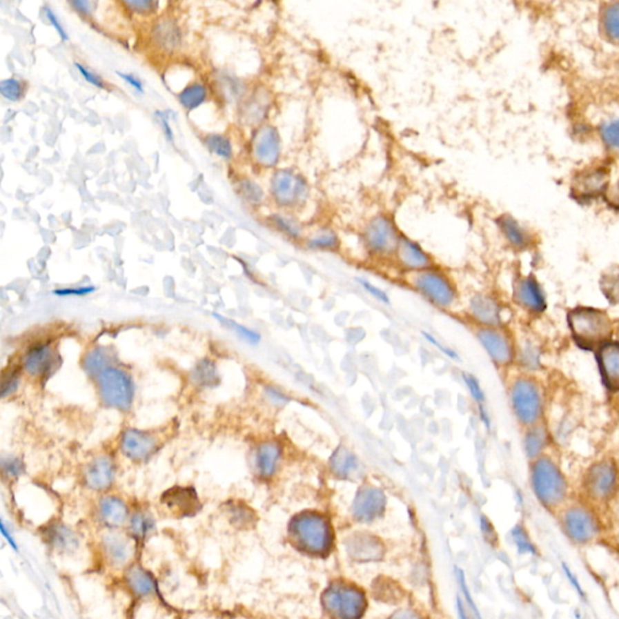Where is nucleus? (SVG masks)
Segmentation results:
<instances>
[{"instance_id":"f257e3e1","label":"nucleus","mask_w":619,"mask_h":619,"mask_svg":"<svg viewBox=\"0 0 619 619\" xmlns=\"http://www.w3.org/2000/svg\"><path fill=\"white\" fill-rule=\"evenodd\" d=\"M567 324L572 342L582 351L594 353L599 347L612 340L613 322L601 308L576 306L567 313Z\"/></svg>"},{"instance_id":"f03ea898","label":"nucleus","mask_w":619,"mask_h":619,"mask_svg":"<svg viewBox=\"0 0 619 619\" xmlns=\"http://www.w3.org/2000/svg\"><path fill=\"white\" fill-rule=\"evenodd\" d=\"M403 281L439 310L451 311L460 302L458 283L439 265L417 273H404Z\"/></svg>"},{"instance_id":"7ed1b4c3","label":"nucleus","mask_w":619,"mask_h":619,"mask_svg":"<svg viewBox=\"0 0 619 619\" xmlns=\"http://www.w3.org/2000/svg\"><path fill=\"white\" fill-rule=\"evenodd\" d=\"M289 533L302 551L324 556L332 549L334 541L332 522L323 513H299L293 518L289 525Z\"/></svg>"},{"instance_id":"20e7f679","label":"nucleus","mask_w":619,"mask_h":619,"mask_svg":"<svg viewBox=\"0 0 619 619\" xmlns=\"http://www.w3.org/2000/svg\"><path fill=\"white\" fill-rule=\"evenodd\" d=\"M400 226L389 213H376L362 226V248L374 260H392L402 236Z\"/></svg>"},{"instance_id":"39448f33","label":"nucleus","mask_w":619,"mask_h":619,"mask_svg":"<svg viewBox=\"0 0 619 619\" xmlns=\"http://www.w3.org/2000/svg\"><path fill=\"white\" fill-rule=\"evenodd\" d=\"M270 193L275 204L283 210L297 212L306 207L311 199V183L302 171L283 167L273 172Z\"/></svg>"},{"instance_id":"423d86ee","label":"nucleus","mask_w":619,"mask_h":619,"mask_svg":"<svg viewBox=\"0 0 619 619\" xmlns=\"http://www.w3.org/2000/svg\"><path fill=\"white\" fill-rule=\"evenodd\" d=\"M530 479L537 500L547 508H556L565 501L567 482L551 458L540 456L532 461Z\"/></svg>"},{"instance_id":"0eeeda50","label":"nucleus","mask_w":619,"mask_h":619,"mask_svg":"<svg viewBox=\"0 0 619 619\" xmlns=\"http://www.w3.org/2000/svg\"><path fill=\"white\" fill-rule=\"evenodd\" d=\"M509 402L519 424L536 426L543 415V395L536 381L529 376H519L509 387Z\"/></svg>"},{"instance_id":"6e6552de","label":"nucleus","mask_w":619,"mask_h":619,"mask_svg":"<svg viewBox=\"0 0 619 619\" xmlns=\"http://www.w3.org/2000/svg\"><path fill=\"white\" fill-rule=\"evenodd\" d=\"M99 395L104 404L115 409H130L135 398V384L126 371L108 366L97 375Z\"/></svg>"},{"instance_id":"1a4fd4ad","label":"nucleus","mask_w":619,"mask_h":619,"mask_svg":"<svg viewBox=\"0 0 619 619\" xmlns=\"http://www.w3.org/2000/svg\"><path fill=\"white\" fill-rule=\"evenodd\" d=\"M323 606L333 619H360L366 609V598L353 585L334 583L323 594Z\"/></svg>"},{"instance_id":"9d476101","label":"nucleus","mask_w":619,"mask_h":619,"mask_svg":"<svg viewBox=\"0 0 619 619\" xmlns=\"http://www.w3.org/2000/svg\"><path fill=\"white\" fill-rule=\"evenodd\" d=\"M474 334L495 366L508 368L515 362L517 347L504 327H477Z\"/></svg>"},{"instance_id":"9b49d317","label":"nucleus","mask_w":619,"mask_h":619,"mask_svg":"<svg viewBox=\"0 0 619 619\" xmlns=\"http://www.w3.org/2000/svg\"><path fill=\"white\" fill-rule=\"evenodd\" d=\"M585 493L596 501H606L617 493L619 471L611 460H602L590 466L583 480Z\"/></svg>"},{"instance_id":"f8f14e48","label":"nucleus","mask_w":619,"mask_h":619,"mask_svg":"<svg viewBox=\"0 0 619 619\" xmlns=\"http://www.w3.org/2000/svg\"><path fill=\"white\" fill-rule=\"evenodd\" d=\"M609 186V167L591 165L578 172L571 183V195L582 204L591 202L599 196L604 197Z\"/></svg>"},{"instance_id":"ddd939ff","label":"nucleus","mask_w":619,"mask_h":619,"mask_svg":"<svg viewBox=\"0 0 619 619\" xmlns=\"http://www.w3.org/2000/svg\"><path fill=\"white\" fill-rule=\"evenodd\" d=\"M391 262L403 275L417 273L438 265L433 255L426 250L422 244L404 233L400 236V244Z\"/></svg>"},{"instance_id":"4468645a","label":"nucleus","mask_w":619,"mask_h":619,"mask_svg":"<svg viewBox=\"0 0 619 619\" xmlns=\"http://www.w3.org/2000/svg\"><path fill=\"white\" fill-rule=\"evenodd\" d=\"M282 153V137L277 127L273 125L260 127L253 139V157L257 164L265 168L278 166Z\"/></svg>"},{"instance_id":"2eb2a0df","label":"nucleus","mask_w":619,"mask_h":619,"mask_svg":"<svg viewBox=\"0 0 619 619\" xmlns=\"http://www.w3.org/2000/svg\"><path fill=\"white\" fill-rule=\"evenodd\" d=\"M503 308L493 295L477 293L469 297L466 316L475 327H503Z\"/></svg>"},{"instance_id":"dca6fc26","label":"nucleus","mask_w":619,"mask_h":619,"mask_svg":"<svg viewBox=\"0 0 619 619\" xmlns=\"http://www.w3.org/2000/svg\"><path fill=\"white\" fill-rule=\"evenodd\" d=\"M513 302L530 315H541L547 308L546 295L533 275L519 276L513 282Z\"/></svg>"},{"instance_id":"f3484780","label":"nucleus","mask_w":619,"mask_h":619,"mask_svg":"<svg viewBox=\"0 0 619 619\" xmlns=\"http://www.w3.org/2000/svg\"><path fill=\"white\" fill-rule=\"evenodd\" d=\"M566 535L576 543H588L599 532V524L589 509L580 506L571 507L562 517Z\"/></svg>"},{"instance_id":"a211bd4d","label":"nucleus","mask_w":619,"mask_h":619,"mask_svg":"<svg viewBox=\"0 0 619 619\" xmlns=\"http://www.w3.org/2000/svg\"><path fill=\"white\" fill-rule=\"evenodd\" d=\"M386 502L385 493L380 488L371 484L363 485L353 500V515L361 522H371L384 513Z\"/></svg>"},{"instance_id":"6ab92c4d","label":"nucleus","mask_w":619,"mask_h":619,"mask_svg":"<svg viewBox=\"0 0 619 619\" xmlns=\"http://www.w3.org/2000/svg\"><path fill=\"white\" fill-rule=\"evenodd\" d=\"M600 377L611 393L619 392V342L611 340L594 352Z\"/></svg>"},{"instance_id":"aec40b11","label":"nucleus","mask_w":619,"mask_h":619,"mask_svg":"<svg viewBox=\"0 0 619 619\" xmlns=\"http://www.w3.org/2000/svg\"><path fill=\"white\" fill-rule=\"evenodd\" d=\"M159 440L154 434L139 431L127 429L122 434L121 451L132 461H144L157 451Z\"/></svg>"},{"instance_id":"412c9836","label":"nucleus","mask_w":619,"mask_h":619,"mask_svg":"<svg viewBox=\"0 0 619 619\" xmlns=\"http://www.w3.org/2000/svg\"><path fill=\"white\" fill-rule=\"evenodd\" d=\"M284 449L277 440H265L254 453V469L259 478L271 479L282 464Z\"/></svg>"},{"instance_id":"4be33fe9","label":"nucleus","mask_w":619,"mask_h":619,"mask_svg":"<svg viewBox=\"0 0 619 619\" xmlns=\"http://www.w3.org/2000/svg\"><path fill=\"white\" fill-rule=\"evenodd\" d=\"M22 364L30 375L43 377L52 373L57 364V356L49 342H39L26 352Z\"/></svg>"},{"instance_id":"5701e85b","label":"nucleus","mask_w":619,"mask_h":619,"mask_svg":"<svg viewBox=\"0 0 619 619\" xmlns=\"http://www.w3.org/2000/svg\"><path fill=\"white\" fill-rule=\"evenodd\" d=\"M161 503L173 514L179 517L194 515L201 508L195 489L173 487L164 493Z\"/></svg>"},{"instance_id":"b1692460","label":"nucleus","mask_w":619,"mask_h":619,"mask_svg":"<svg viewBox=\"0 0 619 619\" xmlns=\"http://www.w3.org/2000/svg\"><path fill=\"white\" fill-rule=\"evenodd\" d=\"M302 246L313 252L337 253L342 247V241L337 230L331 225H320L307 231Z\"/></svg>"},{"instance_id":"393cba45","label":"nucleus","mask_w":619,"mask_h":619,"mask_svg":"<svg viewBox=\"0 0 619 619\" xmlns=\"http://www.w3.org/2000/svg\"><path fill=\"white\" fill-rule=\"evenodd\" d=\"M362 463L346 445H339L328 458L329 472L337 479H352L361 472Z\"/></svg>"},{"instance_id":"a878e982","label":"nucleus","mask_w":619,"mask_h":619,"mask_svg":"<svg viewBox=\"0 0 619 619\" xmlns=\"http://www.w3.org/2000/svg\"><path fill=\"white\" fill-rule=\"evenodd\" d=\"M115 477V464L112 458L99 456L90 462L85 471V482L88 488L102 491L109 488Z\"/></svg>"},{"instance_id":"bb28decb","label":"nucleus","mask_w":619,"mask_h":619,"mask_svg":"<svg viewBox=\"0 0 619 619\" xmlns=\"http://www.w3.org/2000/svg\"><path fill=\"white\" fill-rule=\"evenodd\" d=\"M495 223L498 225V231L507 244L515 249H527L531 246V235L518 222L514 217L508 213L498 215Z\"/></svg>"},{"instance_id":"cd10ccee","label":"nucleus","mask_w":619,"mask_h":619,"mask_svg":"<svg viewBox=\"0 0 619 619\" xmlns=\"http://www.w3.org/2000/svg\"><path fill=\"white\" fill-rule=\"evenodd\" d=\"M268 220L273 224V228L277 230L279 234H282L284 237H287L288 239H291L293 242H297V244L304 242V239L307 234L306 226L294 212H289V210L277 212V213L270 215Z\"/></svg>"},{"instance_id":"c85d7f7f","label":"nucleus","mask_w":619,"mask_h":619,"mask_svg":"<svg viewBox=\"0 0 619 619\" xmlns=\"http://www.w3.org/2000/svg\"><path fill=\"white\" fill-rule=\"evenodd\" d=\"M99 517L108 527H121L127 519L126 504L120 498L107 496L99 502Z\"/></svg>"},{"instance_id":"c756f323","label":"nucleus","mask_w":619,"mask_h":619,"mask_svg":"<svg viewBox=\"0 0 619 619\" xmlns=\"http://www.w3.org/2000/svg\"><path fill=\"white\" fill-rule=\"evenodd\" d=\"M547 443H548V435H547L546 429L538 426V424L530 427L522 440L524 451L531 461H535L536 458L541 456L542 451L547 446Z\"/></svg>"},{"instance_id":"7c9ffc66","label":"nucleus","mask_w":619,"mask_h":619,"mask_svg":"<svg viewBox=\"0 0 619 619\" xmlns=\"http://www.w3.org/2000/svg\"><path fill=\"white\" fill-rule=\"evenodd\" d=\"M348 551L353 558L360 560H374L380 558L382 548L380 543L376 542L373 537L361 536L356 537L350 542Z\"/></svg>"},{"instance_id":"2f4dec72","label":"nucleus","mask_w":619,"mask_h":619,"mask_svg":"<svg viewBox=\"0 0 619 619\" xmlns=\"http://www.w3.org/2000/svg\"><path fill=\"white\" fill-rule=\"evenodd\" d=\"M104 549L108 558L117 565L125 564L132 554L131 542L126 537L108 536L104 540Z\"/></svg>"},{"instance_id":"473e14b6","label":"nucleus","mask_w":619,"mask_h":619,"mask_svg":"<svg viewBox=\"0 0 619 619\" xmlns=\"http://www.w3.org/2000/svg\"><path fill=\"white\" fill-rule=\"evenodd\" d=\"M127 582L135 594L146 596L155 591V582L146 571L141 567H133L127 575Z\"/></svg>"},{"instance_id":"72a5a7b5","label":"nucleus","mask_w":619,"mask_h":619,"mask_svg":"<svg viewBox=\"0 0 619 619\" xmlns=\"http://www.w3.org/2000/svg\"><path fill=\"white\" fill-rule=\"evenodd\" d=\"M601 26L607 39L619 43V1L606 6L601 15Z\"/></svg>"},{"instance_id":"f704fd0d","label":"nucleus","mask_w":619,"mask_h":619,"mask_svg":"<svg viewBox=\"0 0 619 619\" xmlns=\"http://www.w3.org/2000/svg\"><path fill=\"white\" fill-rule=\"evenodd\" d=\"M600 289L607 302L613 305H619V266L604 273L600 278Z\"/></svg>"},{"instance_id":"c9c22d12","label":"nucleus","mask_w":619,"mask_h":619,"mask_svg":"<svg viewBox=\"0 0 619 619\" xmlns=\"http://www.w3.org/2000/svg\"><path fill=\"white\" fill-rule=\"evenodd\" d=\"M206 98V88L200 83H194L184 88L179 95V101L188 109L193 110L200 107Z\"/></svg>"},{"instance_id":"e433bc0d","label":"nucleus","mask_w":619,"mask_h":619,"mask_svg":"<svg viewBox=\"0 0 619 619\" xmlns=\"http://www.w3.org/2000/svg\"><path fill=\"white\" fill-rule=\"evenodd\" d=\"M213 316H215L219 322L223 323L225 327L230 328L231 331H234L241 339H244V342H248L249 345H258L260 340H262L260 334H259L258 332L253 331V329H249L248 327H244L242 324L235 322L233 320H228V318L223 317V316H220L218 313H213Z\"/></svg>"},{"instance_id":"4c0bfd02","label":"nucleus","mask_w":619,"mask_h":619,"mask_svg":"<svg viewBox=\"0 0 619 619\" xmlns=\"http://www.w3.org/2000/svg\"><path fill=\"white\" fill-rule=\"evenodd\" d=\"M600 137L606 146L619 151V117L605 121L599 127Z\"/></svg>"},{"instance_id":"58836bf2","label":"nucleus","mask_w":619,"mask_h":619,"mask_svg":"<svg viewBox=\"0 0 619 619\" xmlns=\"http://www.w3.org/2000/svg\"><path fill=\"white\" fill-rule=\"evenodd\" d=\"M108 361H109V358H108L107 352L104 351L103 348H95L85 357L83 366L88 374L98 375L101 371L108 368Z\"/></svg>"},{"instance_id":"ea45409f","label":"nucleus","mask_w":619,"mask_h":619,"mask_svg":"<svg viewBox=\"0 0 619 619\" xmlns=\"http://www.w3.org/2000/svg\"><path fill=\"white\" fill-rule=\"evenodd\" d=\"M130 529L133 536L137 538H144L154 529V520L148 513H135L130 522Z\"/></svg>"},{"instance_id":"a19ab883","label":"nucleus","mask_w":619,"mask_h":619,"mask_svg":"<svg viewBox=\"0 0 619 619\" xmlns=\"http://www.w3.org/2000/svg\"><path fill=\"white\" fill-rule=\"evenodd\" d=\"M52 536V544L61 551H73L75 547H78V540L72 532L68 531L66 527H57L55 529Z\"/></svg>"},{"instance_id":"79ce46f5","label":"nucleus","mask_w":619,"mask_h":619,"mask_svg":"<svg viewBox=\"0 0 619 619\" xmlns=\"http://www.w3.org/2000/svg\"><path fill=\"white\" fill-rule=\"evenodd\" d=\"M206 144L210 148L212 153L217 154L218 157L230 159L233 155V148L230 141L219 135H212L206 138Z\"/></svg>"},{"instance_id":"37998d69","label":"nucleus","mask_w":619,"mask_h":619,"mask_svg":"<svg viewBox=\"0 0 619 619\" xmlns=\"http://www.w3.org/2000/svg\"><path fill=\"white\" fill-rule=\"evenodd\" d=\"M462 380L474 403L477 405H484L485 393H484L483 389H482V385H480L478 379L473 374L463 371Z\"/></svg>"},{"instance_id":"c03bdc74","label":"nucleus","mask_w":619,"mask_h":619,"mask_svg":"<svg viewBox=\"0 0 619 619\" xmlns=\"http://www.w3.org/2000/svg\"><path fill=\"white\" fill-rule=\"evenodd\" d=\"M194 376L196 381L204 386L213 385L218 381V374L215 366L210 362L205 361L200 363L194 371Z\"/></svg>"},{"instance_id":"a18cd8bd","label":"nucleus","mask_w":619,"mask_h":619,"mask_svg":"<svg viewBox=\"0 0 619 619\" xmlns=\"http://www.w3.org/2000/svg\"><path fill=\"white\" fill-rule=\"evenodd\" d=\"M356 281L361 286L362 289H364L366 293H368L373 299H375L376 302H380L382 305H390V295L382 288L376 286L374 283H371L366 278L358 277Z\"/></svg>"},{"instance_id":"49530a36","label":"nucleus","mask_w":619,"mask_h":619,"mask_svg":"<svg viewBox=\"0 0 619 619\" xmlns=\"http://www.w3.org/2000/svg\"><path fill=\"white\" fill-rule=\"evenodd\" d=\"M421 334H422L424 340L429 342V345L435 347L442 355L448 357L449 360H451V361H458L460 360V355H458V351H455L453 347L448 346L446 344L440 342L438 337H434L433 334H431L429 332H422Z\"/></svg>"},{"instance_id":"de8ad7c7","label":"nucleus","mask_w":619,"mask_h":619,"mask_svg":"<svg viewBox=\"0 0 619 619\" xmlns=\"http://www.w3.org/2000/svg\"><path fill=\"white\" fill-rule=\"evenodd\" d=\"M0 91L6 99L12 101V102H16L22 97V86H21L20 81H17L16 79H9V80L1 81Z\"/></svg>"},{"instance_id":"09e8293b","label":"nucleus","mask_w":619,"mask_h":619,"mask_svg":"<svg viewBox=\"0 0 619 619\" xmlns=\"http://www.w3.org/2000/svg\"><path fill=\"white\" fill-rule=\"evenodd\" d=\"M512 537L520 553H530V554H533V553L536 551L535 547L532 544V542L530 541V538H529L527 532H525V530H524L522 527H514V530L512 531Z\"/></svg>"},{"instance_id":"8fccbe9b","label":"nucleus","mask_w":619,"mask_h":619,"mask_svg":"<svg viewBox=\"0 0 619 619\" xmlns=\"http://www.w3.org/2000/svg\"><path fill=\"white\" fill-rule=\"evenodd\" d=\"M20 384V375L19 371H11L9 374H6L3 377V384H1V397L6 398L8 395H12L16 390L19 389Z\"/></svg>"},{"instance_id":"3c124183","label":"nucleus","mask_w":619,"mask_h":619,"mask_svg":"<svg viewBox=\"0 0 619 619\" xmlns=\"http://www.w3.org/2000/svg\"><path fill=\"white\" fill-rule=\"evenodd\" d=\"M1 466H3V472L9 477H19L25 469L23 462L17 458H4L1 461Z\"/></svg>"},{"instance_id":"603ef678","label":"nucleus","mask_w":619,"mask_h":619,"mask_svg":"<svg viewBox=\"0 0 619 619\" xmlns=\"http://www.w3.org/2000/svg\"><path fill=\"white\" fill-rule=\"evenodd\" d=\"M95 292V287H79V288H62V289H56L54 294L59 297H83L88 295L90 293Z\"/></svg>"},{"instance_id":"864d4df0","label":"nucleus","mask_w":619,"mask_h":619,"mask_svg":"<svg viewBox=\"0 0 619 619\" xmlns=\"http://www.w3.org/2000/svg\"><path fill=\"white\" fill-rule=\"evenodd\" d=\"M75 67H77V69H78L80 74L83 75V79H85L88 83H91L93 86H96V88L107 90L106 83H104L102 79L99 78L96 74H93L92 72H90L86 67H83V64L75 63Z\"/></svg>"},{"instance_id":"5fc2aeb1","label":"nucleus","mask_w":619,"mask_h":619,"mask_svg":"<svg viewBox=\"0 0 619 619\" xmlns=\"http://www.w3.org/2000/svg\"><path fill=\"white\" fill-rule=\"evenodd\" d=\"M604 199L611 208L619 212V181L609 186V189L605 193Z\"/></svg>"},{"instance_id":"6e6d98bb","label":"nucleus","mask_w":619,"mask_h":619,"mask_svg":"<svg viewBox=\"0 0 619 619\" xmlns=\"http://www.w3.org/2000/svg\"><path fill=\"white\" fill-rule=\"evenodd\" d=\"M45 14H46V17H48V20L51 22V25L54 26L55 30H57V33H59V37H61V39L63 40V41H67L69 39L68 35H67V32L63 28V26L61 25V22H59V19H57V16L55 15L54 11L51 10V8L49 6H45Z\"/></svg>"},{"instance_id":"4d7b16f0","label":"nucleus","mask_w":619,"mask_h":619,"mask_svg":"<svg viewBox=\"0 0 619 619\" xmlns=\"http://www.w3.org/2000/svg\"><path fill=\"white\" fill-rule=\"evenodd\" d=\"M157 117L160 120L162 130H164V133H165L167 139L170 141H173V132H172V128L170 127V124H168V117H167L166 112H157Z\"/></svg>"},{"instance_id":"13d9d810","label":"nucleus","mask_w":619,"mask_h":619,"mask_svg":"<svg viewBox=\"0 0 619 619\" xmlns=\"http://www.w3.org/2000/svg\"><path fill=\"white\" fill-rule=\"evenodd\" d=\"M117 75L119 77H121L122 80H125L128 85H131L132 88H135L136 91H138L139 93L144 92V90H143V85H141V81L136 78V77H133L131 74H124L120 73V72H117Z\"/></svg>"},{"instance_id":"bf43d9fd","label":"nucleus","mask_w":619,"mask_h":619,"mask_svg":"<svg viewBox=\"0 0 619 619\" xmlns=\"http://www.w3.org/2000/svg\"><path fill=\"white\" fill-rule=\"evenodd\" d=\"M562 567H564V571H565L566 577H567V578H569V580H570L571 584H572V587H573V588H575L576 591H577V593H578V594H580V596H584V591H583V589H582V587H580V582H578V580H577V578H576L575 575H573V573H572V572H571L570 569H569V567H567V566H566L565 564H564V565H562Z\"/></svg>"},{"instance_id":"052dcab7","label":"nucleus","mask_w":619,"mask_h":619,"mask_svg":"<svg viewBox=\"0 0 619 619\" xmlns=\"http://www.w3.org/2000/svg\"><path fill=\"white\" fill-rule=\"evenodd\" d=\"M268 397H270V400H273V403H277V404H281V403H284L287 398H286V395H283L282 392H279V391L271 390L268 391Z\"/></svg>"},{"instance_id":"680f3d73","label":"nucleus","mask_w":619,"mask_h":619,"mask_svg":"<svg viewBox=\"0 0 619 619\" xmlns=\"http://www.w3.org/2000/svg\"><path fill=\"white\" fill-rule=\"evenodd\" d=\"M391 619H420L414 612L406 611V609H400L398 612H395Z\"/></svg>"},{"instance_id":"e2e57ef3","label":"nucleus","mask_w":619,"mask_h":619,"mask_svg":"<svg viewBox=\"0 0 619 619\" xmlns=\"http://www.w3.org/2000/svg\"><path fill=\"white\" fill-rule=\"evenodd\" d=\"M0 530H1V535H3V536L6 537V541H8V543H9V544H10V546L12 547V548H14V549H15L16 551H19V547H17V544H16L15 540H14V538H12V536H11L10 533H9V532H8V530H6V525H4V522H0Z\"/></svg>"},{"instance_id":"0e129e2a","label":"nucleus","mask_w":619,"mask_h":619,"mask_svg":"<svg viewBox=\"0 0 619 619\" xmlns=\"http://www.w3.org/2000/svg\"><path fill=\"white\" fill-rule=\"evenodd\" d=\"M478 415L479 419L483 422L484 426H485L487 429H490V417H489L488 413H487V410L484 408V405H478Z\"/></svg>"},{"instance_id":"69168bd1","label":"nucleus","mask_w":619,"mask_h":619,"mask_svg":"<svg viewBox=\"0 0 619 619\" xmlns=\"http://www.w3.org/2000/svg\"><path fill=\"white\" fill-rule=\"evenodd\" d=\"M72 6H75L79 11H83L85 14L90 12V9H88L90 3H86V1H74L72 3Z\"/></svg>"}]
</instances>
